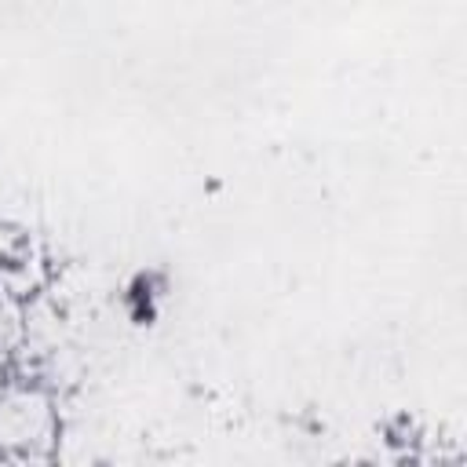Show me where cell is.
Returning <instances> with one entry per match:
<instances>
[{"mask_svg": "<svg viewBox=\"0 0 467 467\" xmlns=\"http://www.w3.org/2000/svg\"><path fill=\"white\" fill-rule=\"evenodd\" d=\"M47 431V405L36 394H18L15 401H0V441H40Z\"/></svg>", "mask_w": 467, "mask_h": 467, "instance_id": "obj_1", "label": "cell"}, {"mask_svg": "<svg viewBox=\"0 0 467 467\" xmlns=\"http://www.w3.org/2000/svg\"><path fill=\"white\" fill-rule=\"evenodd\" d=\"M7 244H11V237H7V234H4V230H0V259H4V255H7Z\"/></svg>", "mask_w": 467, "mask_h": 467, "instance_id": "obj_2", "label": "cell"}]
</instances>
